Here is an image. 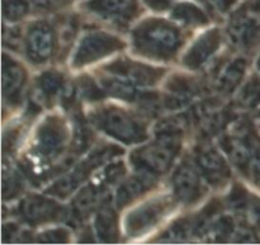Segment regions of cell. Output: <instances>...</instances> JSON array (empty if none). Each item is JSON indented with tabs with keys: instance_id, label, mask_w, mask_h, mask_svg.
<instances>
[{
	"instance_id": "5b68a950",
	"label": "cell",
	"mask_w": 260,
	"mask_h": 245,
	"mask_svg": "<svg viewBox=\"0 0 260 245\" xmlns=\"http://www.w3.org/2000/svg\"><path fill=\"white\" fill-rule=\"evenodd\" d=\"M122 47L123 42L117 36L102 30H91L85 33L76 45L71 56V65L74 68L90 65L122 50Z\"/></svg>"
},
{
	"instance_id": "4316f807",
	"label": "cell",
	"mask_w": 260,
	"mask_h": 245,
	"mask_svg": "<svg viewBox=\"0 0 260 245\" xmlns=\"http://www.w3.org/2000/svg\"><path fill=\"white\" fill-rule=\"evenodd\" d=\"M245 173L250 177V179L253 180L256 186L260 187V149L255 152L253 159L250 160Z\"/></svg>"
},
{
	"instance_id": "52a82bcc",
	"label": "cell",
	"mask_w": 260,
	"mask_h": 245,
	"mask_svg": "<svg viewBox=\"0 0 260 245\" xmlns=\"http://www.w3.org/2000/svg\"><path fill=\"white\" fill-rule=\"evenodd\" d=\"M56 32L46 20L33 22L24 37V50L28 60L33 64H45L56 50Z\"/></svg>"
},
{
	"instance_id": "ffe728a7",
	"label": "cell",
	"mask_w": 260,
	"mask_h": 245,
	"mask_svg": "<svg viewBox=\"0 0 260 245\" xmlns=\"http://www.w3.org/2000/svg\"><path fill=\"white\" fill-rule=\"evenodd\" d=\"M95 234L103 243H114L118 239V224L114 211L108 206L101 207L95 218Z\"/></svg>"
},
{
	"instance_id": "d6a6232c",
	"label": "cell",
	"mask_w": 260,
	"mask_h": 245,
	"mask_svg": "<svg viewBox=\"0 0 260 245\" xmlns=\"http://www.w3.org/2000/svg\"><path fill=\"white\" fill-rule=\"evenodd\" d=\"M254 9H255L256 13H260V0H258L255 4V7H254Z\"/></svg>"
},
{
	"instance_id": "e0dca14e",
	"label": "cell",
	"mask_w": 260,
	"mask_h": 245,
	"mask_svg": "<svg viewBox=\"0 0 260 245\" xmlns=\"http://www.w3.org/2000/svg\"><path fill=\"white\" fill-rule=\"evenodd\" d=\"M154 186V175L140 173L121 183L116 193V203L118 207L134 202L137 197L144 195Z\"/></svg>"
},
{
	"instance_id": "4dcf8cb0",
	"label": "cell",
	"mask_w": 260,
	"mask_h": 245,
	"mask_svg": "<svg viewBox=\"0 0 260 245\" xmlns=\"http://www.w3.org/2000/svg\"><path fill=\"white\" fill-rule=\"evenodd\" d=\"M210 2L218 12L225 13L233 8V5L235 4L236 0H210Z\"/></svg>"
},
{
	"instance_id": "4fadbf2b",
	"label": "cell",
	"mask_w": 260,
	"mask_h": 245,
	"mask_svg": "<svg viewBox=\"0 0 260 245\" xmlns=\"http://www.w3.org/2000/svg\"><path fill=\"white\" fill-rule=\"evenodd\" d=\"M85 5L96 17L116 24H127L137 12L136 0H89Z\"/></svg>"
},
{
	"instance_id": "30bf717a",
	"label": "cell",
	"mask_w": 260,
	"mask_h": 245,
	"mask_svg": "<svg viewBox=\"0 0 260 245\" xmlns=\"http://www.w3.org/2000/svg\"><path fill=\"white\" fill-rule=\"evenodd\" d=\"M228 37L239 50H251L260 41V19L250 13H238L229 24Z\"/></svg>"
},
{
	"instance_id": "8fae6325",
	"label": "cell",
	"mask_w": 260,
	"mask_h": 245,
	"mask_svg": "<svg viewBox=\"0 0 260 245\" xmlns=\"http://www.w3.org/2000/svg\"><path fill=\"white\" fill-rule=\"evenodd\" d=\"M19 213L28 224L42 225L62 218L63 208L55 201L42 196L32 195L22 201L19 205Z\"/></svg>"
},
{
	"instance_id": "7a4b0ae2",
	"label": "cell",
	"mask_w": 260,
	"mask_h": 245,
	"mask_svg": "<svg viewBox=\"0 0 260 245\" xmlns=\"http://www.w3.org/2000/svg\"><path fill=\"white\" fill-rule=\"evenodd\" d=\"M180 134L159 131L154 142L142 145L131 155V164L137 173L160 175L170 169L180 149Z\"/></svg>"
},
{
	"instance_id": "836d02e7",
	"label": "cell",
	"mask_w": 260,
	"mask_h": 245,
	"mask_svg": "<svg viewBox=\"0 0 260 245\" xmlns=\"http://www.w3.org/2000/svg\"><path fill=\"white\" fill-rule=\"evenodd\" d=\"M256 68H258V70L260 71V55H259V57H258V61H256Z\"/></svg>"
},
{
	"instance_id": "44dd1931",
	"label": "cell",
	"mask_w": 260,
	"mask_h": 245,
	"mask_svg": "<svg viewBox=\"0 0 260 245\" xmlns=\"http://www.w3.org/2000/svg\"><path fill=\"white\" fill-rule=\"evenodd\" d=\"M172 17L185 25H203L208 23V17L203 9L190 2L175 4L173 7Z\"/></svg>"
},
{
	"instance_id": "1f68e13d",
	"label": "cell",
	"mask_w": 260,
	"mask_h": 245,
	"mask_svg": "<svg viewBox=\"0 0 260 245\" xmlns=\"http://www.w3.org/2000/svg\"><path fill=\"white\" fill-rule=\"evenodd\" d=\"M249 212H250L254 223H255L256 225H260V202L253 203L250 210H249Z\"/></svg>"
},
{
	"instance_id": "83f0119b",
	"label": "cell",
	"mask_w": 260,
	"mask_h": 245,
	"mask_svg": "<svg viewBox=\"0 0 260 245\" xmlns=\"http://www.w3.org/2000/svg\"><path fill=\"white\" fill-rule=\"evenodd\" d=\"M8 186H9V188L4 190V197H7L8 195H17V192H19L20 190L19 177H17L14 173H9V178H8L7 174H4V185H3V187H8Z\"/></svg>"
},
{
	"instance_id": "d4e9b609",
	"label": "cell",
	"mask_w": 260,
	"mask_h": 245,
	"mask_svg": "<svg viewBox=\"0 0 260 245\" xmlns=\"http://www.w3.org/2000/svg\"><path fill=\"white\" fill-rule=\"evenodd\" d=\"M235 233V226L234 223L230 220V218H221L217 221L213 223V225L211 226V231L208 235L211 236V239L215 241H223L228 238H230L231 235H234Z\"/></svg>"
},
{
	"instance_id": "f1b7e54d",
	"label": "cell",
	"mask_w": 260,
	"mask_h": 245,
	"mask_svg": "<svg viewBox=\"0 0 260 245\" xmlns=\"http://www.w3.org/2000/svg\"><path fill=\"white\" fill-rule=\"evenodd\" d=\"M234 235H236V236L233 239L235 241H238V243H256V241H259V239L256 238V235L254 234V231H251L250 229H248V228L240 229L239 231L234 233Z\"/></svg>"
},
{
	"instance_id": "6da1fadb",
	"label": "cell",
	"mask_w": 260,
	"mask_h": 245,
	"mask_svg": "<svg viewBox=\"0 0 260 245\" xmlns=\"http://www.w3.org/2000/svg\"><path fill=\"white\" fill-rule=\"evenodd\" d=\"M132 46L135 51L147 58L169 61L183 45L179 28L164 19H146L132 30Z\"/></svg>"
},
{
	"instance_id": "484cf974",
	"label": "cell",
	"mask_w": 260,
	"mask_h": 245,
	"mask_svg": "<svg viewBox=\"0 0 260 245\" xmlns=\"http://www.w3.org/2000/svg\"><path fill=\"white\" fill-rule=\"evenodd\" d=\"M38 240L43 243H68L69 233L63 229H53L51 231H46L40 235Z\"/></svg>"
},
{
	"instance_id": "2e32d148",
	"label": "cell",
	"mask_w": 260,
	"mask_h": 245,
	"mask_svg": "<svg viewBox=\"0 0 260 245\" xmlns=\"http://www.w3.org/2000/svg\"><path fill=\"white\" fill-rule=\"evenodd\" d=\"M25 80L27 74L23 66L12 57L3 56V96L9 103L19 102Z\"/></svg>"
},
{
	"instance_id": "3957f363",
	"label": "cell",
	"mask_w": 260,
	"mask_h": 245,
	"mask_svg": "<svg viewBox=\"0 0 260 245\" xmlns=\"http://www.w3.org/2000/svg\"><path fill=\"white\" fill-rule=\"evenodd\" d=\"M90 121L103 134L123 144H140L147 139L144 122L118 107H104L94 111L90 114Z\"/></svg>"
},
{
	"instance_id": "d6986e66",
	"label": "cell",
	"mask_w": 260,
	"mask_h": 245,
	"mask_svg": "<svg viewBox=\"0 0 260 245\" xmlns=\"http://www.w3.org/2000/svg\"><path fill=\"white\" fill-rule=\"evenodd\" d=\"M108 185L106 180L102 178L101 185H89L84 187L80 192L76 195L73 202V210L76 216L88 215L90 211H93L99 205V201L102 200L104 195V187Z\"/></svg>"
},
{
	"instance_id": "7402d4cb",
	"label": "cell",
	"mask_w": 260,
	"mask_h": 245,
	"mask_svg": "<svg viewBox=\"0 0 260 245\" xmlns=\"http://www.w3.org/2000/svg\"><path fill=\"white\" fill-rule=\"evenodd\" d=\"M63 76L57 71H46L40 76L37 88L43 98L51 99L62 90Z\"/></svg>"
},
{
	"instance_id": "9a60e30c",
	"label": "cell",
	"mask_w": 260,
	"mask_h": 245,
	"mask_svg": "<svg viewBox=\"0 0 260 245\" xmlns=\"http://www.w3.org/2000/svg\"><path fill=\"white\" fill-rule=\"evenodd\" d=\"M196 164L203 178L211 185L221 186L230 178V168L228 163L213 147L205 146L198 150Z\"/></svg>"
},
{
	"instance_id": "9c48e42d",
	"label": "cell",
	"mask_w": 260,
	"mask_h": 245,
	"mask_svg": "<svg viewBox=\"0 0 260 245\" xmlns=\"http://www.w3.org/2000/svg\"><path fill=\"white\" fill-rule=\"evenodd\" d=\"M203 175L192 163L184 162L173 174V192L175 198L185 205L200 201L206 192Z\"/></svg>"
},
{
	"instance_id": "277c9868",
	"label": "cell",
	"mask_w": 260,
	"mask_h": 245,
	"mask_svg": "<svg viewBox=\"0 0 260 245\" xmlns=\"http://www.w3.org/2000/svg\"><path fill=\"white\" fill-rule=\"evenodd\" d=\"M69 140L70 134L65 121L57 116L47 117L36 130L29 152L40 164H52L65 151Z\"/></svg>"
},
{
	"instance_id": "ba28073f",
	"label": "cell",
	"mask_w": 260,
	"mask_h": 245,
	"mask_svg": "<svg viewBox=\"0 0 260 245\" xmlns=\"http://www.w3.org/2000/svg\"><path fill=\"white\" fill-rule=\"evenodd\" d=\"M112 150L113 149L111 147V149H102L93 152V155L76 165L73 172L60 178V180H57L52 187L48 188L47 192H50V195L57 196V197H68L90 175L91 172H94L99 165H102L104 160H108L111 155H113Z\"/></svg>"
},
{
	"instance_id": "603a6c76",
	"label": "cell",
	"mask_w": 260,
	"mask_h": 245,
	"mask_svg": "<svg viewBox=\"0 0 260 245\" xmlns=\"http://www.w3.org/2000/svg\"><path fill=\"white\" fill-rule=\"evenodd\" d=\"M239 103L245 108H255L260 106V78L254 76L241 89Z\"/></svg>"
},
{
	"instance_id": "7c38bea8",
	"label": "cell",
	"mask_w": 260,
	"mask_h": 245,
	"mask_svg": "<svg viewBox=\"0 0 260 245\" xmlns=\"http://www.w3.org/2000/svg\"><path fill=\"white\" fill-rule=\"evenodd\" d=\"M108 74L129 81L134 85H152L156 83L161 76L160 69H154L145 64L136 63L128 58H121L114 61L107 68Z\"/></svg>"
},
{
	"instance_id": "ac0fdd59",
	"label": "cell",
	"mask_w": 260,
	"mask_h": 245,
	"mask_svg": "<svg viewBox=\"0 0 260 245\" xmlns=\"http://www.w3.org/2000/svg\"><path fill=\"white\" fill-rule=\"evenodd\" d=\"M246 71L245 58L238 57L226 64L218 73L216 88L220 93L230 94L241 84Z\"/></svg>"
},
{
	"instance_id": "5bb4252c",
	"label": "cell",
	"mask_w": 260,
	"mask_h": 245,
	"mask_svg": "<svg viewBox=\"0 0 260 245\" xmlns=\"http://www.w3.org/2000/svg\"><path fill=\"white\" fill-rule=\"evenodd\" d=\"M222 43V33L210 29L197 38L183 56V64L190 70L200 69L217 52Z\"/></svg>"
},
{
	"instance_id": "cb8c5ba5",
	"label": "cell",
	"mask_w": 260,
	"mask_h": 245,
	"mask_svg": "<svg viewBox=\"0 0 260 245\" xmlns=\"http://www.w3.org/2000/svg\"><path fill=\"white\" fill-rule=\"evenodd\" d=\"M30 4L28 0H4L3 3V13L4 18L9 22H15L27 15L29 12Z\"/></svg>"
},
{
	"instance_id": "8992f818",
	"label": "cell",
	"mask_w": 260,
	"mask_h": 245,
	"mask_svg": "<svg viewBox=\"0 0 260 245\" xmlns=\"http://www.w3.org/2000/svg\"><path fill=\"white\" fill-rule=\"evenodd\" d=\"M173 201L169 197H155L136 206L124 219L127 235H142L159 225L162 219L170 212Z\"/></svg>"
},
{
	"instance_id": "f546056e",
	"label": "cell",
	"mask_w": 260,
	"mask_h": 245,
	"mask_svg": "<svg viewBox=\"0 0 260 245\" xmlns=\"http://www.w3.org/2000/svg\"><path fill=\"white\" fill-rule=\"evenodd\" d=\"M144 2L146 3V5H149L151 9L160 12V10L168 9V8L173 4L174 0H144Z\"/></svg>"
}]
</instances>
